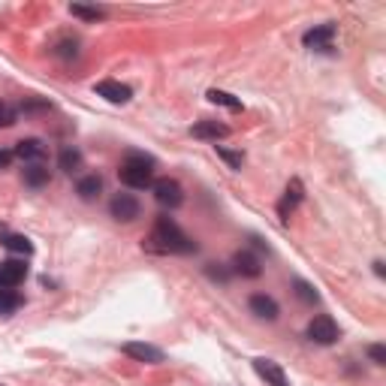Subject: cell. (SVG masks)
I'll use <instances>...</instances> for the list:
<instances>
[{
  "label": "cell",
  "mask_w": 386,
  "mask_h": 386,
  "mask_svg": "<svg viewBox=\"0 0 386 386\" xmlns=\"http://www.w3.org/2000/svg\"><path fill=\"white\" fill-rule=\"evenodd\" d=\"M148 250H157V254H193L196 245L187 238V233L181 229L172 217H157L151 236H148Z\"/></svg>",
  "instance_id": "6da1fadb"
},
{
  "label": "cell",
  "mask_w": 386,
  "mask_h": 386,
  "mask_svg": "<svg viewBox=\"0 0 386 386\" xmlns=\"http://www.w3.org/2000/svg\"><path fill=\"white\" fill-rule=\"evenodd\" d=\"M121 181L133 190H145L154 185V160L145 157V154H127L118 169Z\"/></svg>",
  "instance_id": "7a4b0ae2"
},
{
  "label": "cell",
  "mask_w": 386,
  "mask_h": 386,
  "mask_svg": "<svg viewBox=\"0 0 386 386\" xmlns=\"http://www.w3.org/2000/svg\"><path fill=\"white\" fill-rule=\"evenodd\" d=\"M151 190H154V199H157L163 208H178L181 202H185V190H181L176 178H157L151 185Z\"/></svg>",
  "instance_id": "3957f363"
},
{
  "label": "cell",
  "mask_w": 386,
  "mask_h": 386,
  "mask_svg": "<svg viewBox=\"0 0 386 386\" xmlns=\"http://www.w3.org/2000/svg\"><path fill=\"white\" fill-rule=\"evenodd\" d=\"M308 338L317 344H335L338 341V323L329 314H317L311 323H308Z\"/></svg>",
  "instance_id": "277c9868"
},
{
  "label": "cell",
  "mask_w": 386,
  "mask_h": 386,
  "mask_svg": "<svg viewBox=\"0 0 386 386\" xmlns=\"http://www.w3.org/2000/svg\"><path fill=\"white\" fill-rule=\"evenodd\" d=\"M109 211L115 220H124V224H130V220L139 217V199L130 196V193H118L112 202H109Z\"/></svg>",
  "instance_id": "5b68a950"
},
{
  "label": "cell",
  "mask_w": 386,
  "mask_h": 386,
  "mask_svg": "<svg viewBox=\"0 0 386 386\" xmlns=\"http://www.w3.org/2000/svg\"><path fill=\"white\" fill-rule=\"evenodd\" d=\"M13 154H15L18 160H24L27 166H31V163H43L48 157V148H45L43 139H22L13 148Z\"/></svg>",
  "instance_id": "8992f818"
},
{
  "label": "cell",
  "mask_w": 386,
  "mask_h": 386,
  "mask_svg": "<svg viewBox=\"0 0 386 386\" xmlns=\"http://www.w3.org/2000/svg\"><path fill=\"white\" fill-rule=\"evenodd\" d=\"M302 196H305V187H302V181L299 178H293L287 185V190H284V196H281V202H278V217L281 220H290V215L296 211V206L302 202Z\"/></svg>",
  "instance_id": "52a82bcc"
},
{
  "label": "cell",
  "mask_w": 386,
  "mask_h": 386,
  "mask_svg": "<svg viewBox=\"0 0 386 386\" xmlns=\"http://www.w3.org/2000/svg\"><path fill=\"white\" fill-rule=\"evenodd\" d=\"M124 353L130 356V359H136V362H163V350L160 347H154V344H145V341H127L124 344Z\"/></svg>",
  "instance_id": "ba28073f"
},
{
  "label": "cell",
  "mask_w": 386,
  "mask_h": 386,
  "mask_svg": "<svg viewBox=\"0 0 386 386\" xmlns=\"http://www.w3.org/2000/svg\"><path fill=\"white\" fill-rule=\"evenodd\" d=\"M24 275H27V266L22 259H3V263H0V287L15 290L24 281Z\"/></svg>",
  "instance_id": "9c48e42d"
},
{
  "label": "cell",
  "mask_w": 386,
  "mask_h": 386,
  "mask_svg": "<svg viewBox=\"0 0 386 386\" xmlns=\"http://www.w3.org/2000/svg\"><path fill=\"white\" fill-rule=\"evenodd\" d=\"M254 371H257L269 386H290L284 369H281L278 362H272V359H254Z\"/></svg>",
  "instance_id": "30bf717a"
},
{
  "label": "cell",
  "mask_w": 386,
  "mask_h": 386,
  "mask_svg": "<svg viewBox=\"0 0 386 386\" xmlns=\"http://www.w3.org/2000/svg\"><path fill=\"white\" fill-rule=\"evenodd\" d=\"M332 40H335V24H320V27H311L302 43L308 48H332Z\"/></svg>",
  "instance_id": "8fae6325"
},
{
  "label": "cell",
  "mask_w": 386,
  "mask_h": 386,
  "mask_svg": "<svg viewBox=\"0 0 386 386\" xmlns=\"http://www.w3.org/2000/svg\"><path fill=\"white\" fill-rule=\"evenodd\" d=\"M233 266H236V272L245 275V278H259V272H263L259 257L250 254V250H238V254L233 257Z\"/></svg>",
  "instance_id": "7c38bea8"
},
{
  "label": "cell",
  "mask_w": 386,
  "mask_h": 386,
  "mask_svg": "<svg viewBox=\"0 0 386 386\" xmlns=\"http://www.w3.org/2000/svg\"><path fill=\"white\" fill-rule=\"evenodd\" d=\"M248 305H250V311H254L257 317H263V320H275V317L281 314V311H278V302L272 296H266V293H254Z\"/></svg>",
  "instance_id": "4fadbf2b"
},
{
  "label": "cell",
  "mask_w": 386,
  "mask_h": 386,
  "mask_svg": "<svg viewBox=\"0 0 386 386\" xmlns=\"http://www.w3.org/2000/svg\"><path fill=\"white\" fill-rule=\"evenodd\" d=\"M96 94H100V96H106V100H109V103H127L133 91L127 88V85L115 82V79H106V82H100V85H96Z\"/></svg>",
  "instance_id": "5bb4252c"
},
{
  "label": "cell",
  "mask_w": 386,
  "mask_h": 386,
  "mask_svg": "<svg viewBox=\"0 0 386 386\" xmlns=\"http://www.w3.org/2000/svg\"><path fill=\"white\" fill-rule=\"evenodd\" d=\"M193 136L196 139H224V136H229V127L227 124H217V121H199V124H193Z\"/></svg>",
  "instance_id": "9a60e30c"
},
{
  "label": "cell",
  "mask_w": 386,
  "mask_h": 386,
  "mask_svg": "<svg viewBox=\"0 0 386 386\" xmlns=\"http://www.w3.org/2000/svg\"><path fill=\"white\" fill-rule=\"evenodd\" d=\"M57 166L64 172H79L82 169V151L73 148V145H66V148L57 154Z\"/></svg>",
  "instance_id": "2e32d148"
},
{
  "label": "cell",
  "mask_w": 386,
  "mask_h": 386,
  "mask_svg": "<svg viewBox=\"0 0 386 386\" xmlns=\"http://www.w3.org/2000/svg\"><path fill=\"white\" fill-rule=\"evenodd\" d=\"M103 190V178L100 176H85L79 178V185H76V193H79L82 199H96Z\"/></svg>",
  "instance_id": "e0dca14e"
},
{
  "label": "cell",
  "mask_w": 386,
  "mask_h": 386,
  "mask_svg": "<svg viewBox=\"0 0 386 386\" xmlns=\"http://www.w3.org/2000/svg\"><path fill=\"white\" fill-rule=\"evenodd\" d=\"M24 185H31V187L48 185V169L43 166V163H31V166L24 169Z\"/></svg>",
  "instance_id": "ac0fdd59"
},
{
  "label": "cell",
  "mask_w": 386,
  "mask_h": 386,
  "mask_svg": "<svg viewBox=\"0 0 386 386\" xmlns=\"http://www.w3.org/2000/svg\"><path fill=\"white\" fill-rule=\"evenodd\" d=\"M22 308V296L9 287H0V314H13Z\"/></svg>",
  "instance_id": "d6986e66"
},
{
  "label": "cell",
  "mask_w": 386,
  "mask_h": 386,
  "mask_svg": "<svg viewBox=\"0 0 386 386\" xmlns=\"http://www.w3.org/2000/svg\"><path fill=\"white\" fill-rule=\"evenodd\" d=\"M206 96H208L211 103H217V106H227V109H233V112H238V109H241V100H236V96H233V94H227V91H217V88H211Z\"/></svg>",
  "instance_id": "ffe728a7"
},
{
  "label": "cell",
  "mask_w": 386,
  "mask_h": 386,
  "mask_svg": "<svg viewBox=\"0 0 386 386\" xmlns=\"http://www.w3.org/2000/svg\"><path fill=\"white\" fill-rule=\"evenodd\" d=\"M3 245L13 250V254H24V257L34 250V245H31V238H27V236H6Z\"/></svg>",
  "instance_id": "44dd1931"
},
{
  "label": "cell",
  "mask_w": 386,
  "mask_h": 386,
  "mask_svg": "<svg viewBox=\"0 0 386 386\" xmlns=\"http://www.w3.org/2000/svg\"><path fill=\"white\" fill-rule=\"evenodd\" d=\"M70 13H73L76 18H85V22H96V18H103V15H106L100 6H85V3H73V6H70Z\"/></svg>",
  "instance_id": "7402d4cb"
},
{
  "label": "cell",
  "mask_w": 386,
  "mask_h": 386,
  "mask_svg": "<svg viewBox=\"0 0 386 386\" xmlns=\"http://www.w3.org/2000/svg\"><path fill=\"white\" fill-rule=\"evenodd\" d=\"M296 296L302 299V302H308V305H314L317 299H320V296H317V290L311 284H305V281H296Z\"/></svg>",
  "instance_id": "603a6c76"
},
{
  "label": "cell",
  "mask_w": 386,
  "mask_h": 386,
  "mask_svg": "<svg viewBox=\"0 0 386 386\" xmlns=\"http://www.w3.org/2000/svg\"><path fill=\"white\" fill-rule=\"evenodd\" d=\"M15 121H18V112H15L9 103L0 100V127H13Z\"/></svg>",
  "instance_id": "cb8c5ba5"
},
{
  "label": "cell",
  "mask_w": 386,
  "mask_h": 386,
  "mask_svg": "<svg viewBox=\"0 0 386 386\" xmlns=\"http://www.w3.org/2000/svg\"><path fill=\"white\" fill-rule=\"evenodd\" d=\"M215 148H217V157H224V160H227L233 169H241V163H245V157H241L238 151H227L224 145H215Z\"/></svg>",
  "instance_id": "d4e9b609"
},
{
  "label": "cell",
  "mask_w": 386,
  "mask_h": 386,
  "mask_svg": "<svg viewBox=\"0 0 386 386\" xmlns=\"http://www.w3.org/2000/svg\"><path fill=\"white\" fill-rule=\"evenodd\" d=\"M369 356H371L374 365H386V347L383 344H371L369 347Z\"/></svg>",
  "instance_id": "484cf974"
},
{
  "label": "cell",
  "mask_w": 386,
  "mask_h": 386,
  "mask_svg": "<svg viewBox=\"0 0 386 386\" xmlns=\"http://www.w3.org/2000/svg\"><path fill=\"white\" fill-rule=\"evenodd\" d=\"M22 112L24 115H31V112H48V103H43V100H24L22 103Z\"/></svg>",
  "instance_id": "4316f807"
},
{
  "label": "cell",
  "mask_w": 386,
  "mask_h": 386,
  "mask_svg": "<svg viewBox=\"0 0 386 386\" xmlns=\"http://www.w3.org/2000/svg\"><path fill=\"white\" fill-rule=\"evenodd\" d=\"M57 55H64V57L76 55V43H61V45H57Z\"/></svg>",
  "instance_id": "83f0119b"
},
{
  "label": "cell",
  "mask_w": 386,
  "mask_h": 386,
  "mask_svg": "<svg viewBox=\"0 0 386 386\" xmlns=\"http://www.w3.org/2000/svg\"><path fill=\"white\" fill-rule=\"evenodd\" d=\"M13 157H15L13 151H0V169H6L9 163H13Z\"/></svg>",
  "instance_id": "f1b7e54d"
},
{
  "label": "cell",
  "mask_w": 386,
  "mask_h": 386,
  "mask_svg": "<svg viewBox=\"0 0 386 386\" xmlns=\"http://www.w3.org/2000/svg\"><path fill=\"white\" fill-rule=\"evenodd\" d=\"M374 272H378V275H380V278H383V275H386V269H383V263H380V259H378V263H374Z\"/></svg>",
  "instance_id": "f546056e"
}]
</instances>
